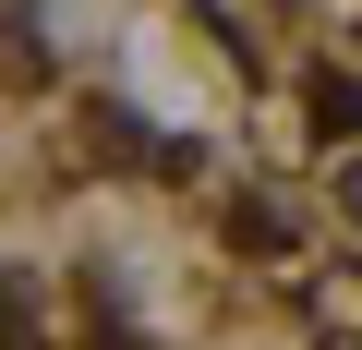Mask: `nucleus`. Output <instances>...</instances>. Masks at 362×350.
I'll return each mask as SVG.
<instances>
[{
	"instance_id": "nucleus-1",
	"label": "nucleus",
	"mask_w": 362,
	"mask_h": 350,
	"mask_svg": "<svg viewBox=\"0 0 362 350\" xmlns=\"http://www.w3.org/2000/svg\"><path fill=\"white\" fill-rule=\"evenodd\" d=\"M338 194H350V218H362V169H350V182H338Z\"/></svg>"
}]
</instances>
